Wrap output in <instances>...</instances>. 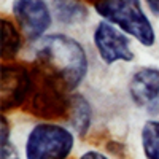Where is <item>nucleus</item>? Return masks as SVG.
Instances as JSON below:
<instances>
[{"label":"nucleus","instance_id":"obj_1","mask_svg":"<svg viewBox=\"0 0 159 159\" xmlns=\"http://www.w3.org/2000/svg\"><path fill=\"white\" fill-rule=\"evenodd\" d=\"M35 56L59 75L69 91L84 81L89 62L83 45L65 34H48L35 43Z\"/></svg>","mask_w":159,"mask_h":159},{"label":"nucleus","instance_id":"obj_2","mask_svg":"<svg viewBox=\"0 0 159 159\" xmlns=\"http://www.w3.org/2000/svg\"><path fill=\"white\" fill-rule=\"evenodd\" d=\"M94 10L103 21L116 25L140 45L150 48L156 43V32L143 11L142 0H97Z\"/></svg>","mask_w":159,"mask_h":159},{"label":"nucleus","instance_id":"obj_3","mask_svg":"<svg viewBox=\"0 0 159 159\" xmlns=\"http://www.w3.org/2000/svg\"><path fill=\"white\" fill-rule=\"evenodd\" d=\"M75 148V132L54 123L30 127L24 142V159H69Z\"/></svg>","mask_w":159,"mask_h":159},{"label":"nucleus","instance_id":"obj_4","mask_svg":"<svg viewBox=\"0 0 159 159\" xmlns=\"http://www.w3.org/2000/svg\"><path fill=\"white\" fill-rule=\"evenodd\" d=\"M92 42H94L99 57L107 65H111L118 61L132 62L135 57L130 48L129 35L103 19L96 25L94 34H92Z\"/></svg>","mask_w":159,"mask_h":159},{"label":"nucleus","instance_id":"obj_5","mask_svg":"<svg viewBox=\"0 0 159 159\" xmlns=\"http://www.w3.org/2000/svg\"><path fill=\"white\" fill-rule=\"evenodd\" d=\"M11 11L29 42H38L51 27L52 15L46 0H13Z\"/></svg>","mask_w":159,"mask_h":159},{"label":"nucleus","instance_id":"obj_6","mask_svg":"<svg viewBox=\"0 0 159 159\" xmlns=\"http://www.w3.org/2000/svg\"><path fill=\"white\" fill-rule=\"evenodd\" d=\"M129 96L139 108L150 115L159 113V69L140 67L129 78Z\"/></svg>","mask_w":159,"mask_h":159},{"label":"nucleus","instance_id":"obj_7","mask_svg":"<svg viewBox=\"0 0 159 159\" xmlns=\"http://www.w3.org/2000/svg\"><path fill=\"white\" fill-rule=\"evenodd\" d=\"M32 88L29 72L21 65L7 64L2 67V110L19 105Z\"/></svg>","mask_w":159,"mask_h":159},{"label":"nucleus","instance_id":"obj_8","mask_svg":"<svg viewBox=\"0 0 159 159\" xmlns=\"http://www.w3.org/2000/svg\"><path fill=\"white\" fill-rule=\"evenodd\" d=\"M51 11L54 13L57 22L70 27L83 24L89 18L88 7L80 0H52Z\"/></svg>","mask_w":159,"mask_h":159},{"label":"nucleus","instance_id":"obj_9","mask_svg":"<svg viewBox=\"0 0 159 159\" xmlns=\"http://www.w3.org/2000/svg\"><path fill=\"white\" fill-rule=\"evenodd\" d=\"M69 110H70V127L78 137H84L91 127L92 121V108L88 99L81 94H73L69 100Z\"/></svg>","mask_w":159,"mask_h":159},{"label":"nucleus","instance_id":"obj_10","mask_svg":"<svg viewBox=\"0 0 159 159\" xmlns=\"http://www.w3.org/2000/svg\"><path fill=\"white\" fill-rule=\"evenodd\" d=\"M140 143L145 159H159V119H148L143 123Z\"/></svg>","mask_w":159,"mask_h":159},{"label":"nucleus","instance_id":"obj_11","mask_svg":"<svg viewBox=\"0 0 159 159\" xmlns=\"http://www.w3.org/2000/svg\"><path fill=\"white\" fill-rule=\"evenodd\" d=\"M21 48L19 29L10 19H2V59H11Z\"/></svg>","mask_w":159,"mask_h":159},{"label":"nucleus","instance_id":"obj_12","mask_svg":"<svg viewBox=\"0 0 159 159\" xmlns=\"http://www.w3.org/2000/svg\"><path fill=\"white\" fill-rule=\"evenodd\" d=\"M2 127H0V159H21L18 148L11 142V132H10V123L5 115L0 118Z\"/></svg>","mask_w":159,"mask_h":159},{"label":"nucleus","instance_id":"obj_13","mask_svg":"<svg viewBox=\"0 0 159 159\" xmlns=\"http://www.w3.org/2000/svg\"><path fill=\"white\" fill-rule=\"evenodd\" d=\"M78 159H111V157L102 151H97V150H86L84 153L80 154Z\"/></svg>","mask_w":159,"mask_h":159},{"label":"nucleus","instance_id":"obj_14","mask_svg":"<svg viewBox=\"0 0 159 159\" xmlns=\"http://www.w3.org/2000/svg\"><path fill=\"white\" fill-rule=\"evenodd\" d=\"M145 3H147L148 10L153 13V15L159 18V0H145Z\"/></svg>","mask_w":159,"mask_h":159}]
</instances>
